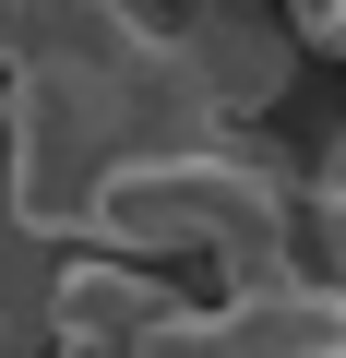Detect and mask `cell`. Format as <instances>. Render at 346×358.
I'll use <instances>...</instances> for the list:
<instances>
[{
	"instance_id": "6da1fadb",
	"label": "cell",
	"mask_w": 346,
	"mask_h": 358,
	"mask_svg": "<svg viewBox=\"0 0 346 358\" xmlns=\"http://www.w3.org/2000/svg\"><path fill=\"white\" fill-rule=\"evenodd\" d=\"M84 239L143 251V263H215V287H239V275H275L310 251V167H287L263 143V120H215V131L131 155L96 192Z\"/></svg>"
},
{
	"instance_id": "7a4b0ae2",
	"label": "cell",
	"mask_w": 346,
	"mask_h": 358,
	"mask_svg": "<svg viewBox=\"0 0 346 358\" xmlns=\"http://www.w3.org/2000/svg\"><path fill=\"white\" fill-rule=\"evenodd\" d=\"M180 131H215V108L180 84V60L131 48V60H13L0 72V143H13V192L48 239H84L96 192L155 155V143H180Z\"/></svg>"
},
{
	"instance_id": "3957f363",
	"label": "cell",
	"mask_w": 346,
	"mask_h": 358,
	"mask_svg": "<svg viewBox=\"0 0 346 358\" xmlns=\"http://www.w3.org/2000/svg\"><path fill=\"white\" fill-rule=\"evenodd\" d=\"M192 322H203V299L180 287V263H143V251H108V239L60 251V287H48V346L60 358H143Z\"/></svg>"
},
{
	"instance_id": "277c9868",
	"label": "cell",
	"mask_w": 346,
	"mask_h": 358,
	"mask_svg": "<svg viewBox=\"0 0 346 358\" xmlns=\"http://www.w3.org/2000/svg\"><path fill=\"white\" fill-rule=\"evenodd\" d=\"M167 60H180V84L215 120H263L298 84V60H322V48L298 36L287 0H180L167 13Z\"/></svg>"
},
{
	"instance_id": "5b68a950",
	"label": "cell",
	"mask_w": 346,
	"mask_h": 358,
	"mask_svg": "<svg viewBox=\"0 0 346 358\" xmlns=\"http://www.w3.org/2000/svg\"><path fill=\"white\" fill-rule=\"evenodd\" d=\"M203 358H346V275L310 251L203 299Z\"/></svg>"
},
{
	"instance_id": "8992f818",
	"label": "cell",
	"mask_w": 346,
	"mask_h": 358,
	"mask_svg": "<svg viewBox=\"0 0 346 358\" xmlns=\"http://www.w3.org/2000/svg\"><path fill=\"white\" fill-rule=\"evenodd\" d=\"M310 263L346 275V120H334V143L310 155Z\"/></svg>"
},
{
	"instance_id": "52a82bcc",
	"label": "cell",
	"mask_w": 346,
	"mask_h": 358,
	"mask_svg": "<svg viewBox=\"0 0 346 358\" xmlns=\"http://www.w3.org/2000/svg\"><path fill=\"white\" fill-rule=\"evenodd\" d=\"M287 13H298V36L334 60V36H346V0H287Z\"/></svg>"
},
{
	"instance_id": "ba28073f",
	"label": "cell",
	"mask_w": 346,
	"mask_h": 358,
	"mask_svg": "<svg viewBox=\"0 0 346 358\" xmlns=\"http://www.w3.org/2000/svg\"><path fill=\"white\" fill-rule=\"evenodd\" d=\"M24 36H36V0H0V72L24 60Z\"/></svg>"
},
{
	"instance_id": "9c48e42d",
	"label": "cell",
	"mask_w": 346,
	"mask_h": 358,
	"mask_svg": "<svg viewBox=\"0 0 346 358\" xmlns=\"http://www.w3.org/2000/svg\"><path fill=\"white\" fill-rule=\"evenodd\" d=\"M0 358H36V346H24V334H13V322H0Z\"/></svg>"
},
{
	"instance_id": "30bf717a",
	"label": "cell",
	"mask_w": 346,
	"mask_h": 358,
	"mask_svg": "<svg viewBox=\"0 0 346 358\" xmlns=\"http://www.w3.org/2000/svg\"><path fill=\"white\" fill-rule=\"evenodd\" d=\"M334 60H346V36H334Z\"/></svg>"
}]
</instances>
